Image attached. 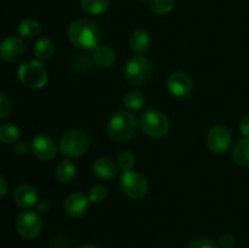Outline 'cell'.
<instances>
[{
    "label": "cell",
    "mask_w": 249,
    "mask_h": 248,
    "mask_svg": "<svg viewBox=\"0 0 249 248\" xmlns=\"http://www.w3.org/2000/svg\"><path fill=\"white\" fill-rule=\"evenodd\" d=\"M68 39L80 49H96L101 40V31L90 19H77L68 28Z\"/></svg>",
    "instance_id": "obj_1"
},
{
    "label": "cell",
    "mask_w": 249,
    "mask_h": 248,
    "mask_svg": "<svg viewBox=\"0 0 249 248\" xmlns=\"http://www.w3.org/2000/svg\"><path fill=\"white\" fill-rule=\"evenodd\" d=\"M138 121L133 113L128 111H119L114 114L108 123V135L117 142L128 141L135 135Z\"/></svg>",
    "instance_id": "obj_2"
},
{
    "label": "cell",
    "mask_w": 249,
    "mask_h": 248,
    "mask_svg": "<svg viewBox=\"0 0 249 248\" xmlns=\"http://www.w3.org/2000/svg\"><path fill=\"white\" fill-rule=\"evenodd\" d=\"M153 73L152 62L146 56H133L126 62L124 68V77L131 85H142L151 79Z\"/></svg>",
    "instance_id": "obj_3"
},
{
    "label": "cell",
    "mask_w": 249,
    "mask_h": 248,
    "mask_svg": "<svg viewBox=\"0 0 249 248\" xmlns=\"http://www.w3.org/2000/svg\"><path fill=\"white\" fill-rule=\"evenodd\" d=\"M90 142V136L85 131L71 130L61 139L60 148L66 157L78 158L82 157L89 150Z\"/></svg>",
    "instance_id": "obj_4"
},
{
    "label": "cell",
    "mask_w": 249,
    "mask_h": 248,
    "mask_svg": "<svg viewBox=\"0 0 249 248\" xmlns=\"http://www.w3.org/2000/svg\"><path fill=\"white\" fill-rule=\"evenodd\" d=\"M19 80L32 89H41L48 83V72L39 60L22 63L17 71Z\"/></svg>",
    "instance_id": "obj_5"
},
{
    "label": "cell",
    "mask_w": 249,
    "mask_h": 248,
    "mask_svg": "<svg viewBox=\"0 0 249 248\" xmlns=\"http://www.w3.org/2000/svg\"><path fill=\"white\" fill-rule=\"evenodd\" d=\"M141 128L150 138H163L169 131V121L164 113L156 109L146 111L141 117Z\"/></svg>",
    "instance_id": "obj_6"
},
{
    "label": "cell",
    "mask_w": 249,
    "mask_h": 248,
    "mask_svg": "<svg viewBox=\"0 0 249 248\" xmlns=\"http://www.w3.org/2000/svg\"><path fill=\"white\" fill-rule=\"evenodd\" d=\"M121 189L130 198H141L147 194V179L140 173L128 170L121 177Z\"/></svg>",
    "instance_id": "obj_7"
},
{
    "label": "cell",
    "mask_w": 249,
    "mask_h": 248,
    "mask_svg": "<svg viewBox=\"0 0 249 248\" xmlns=\"http://www.w3.org/2000/svg\"><path fill=\"white\" fill-rule=\"evenodd\" d=\"M43 221L40 215L34 211L22 212L16 220V230L26 240H33L41 232Z\"/></svg>",
    "instance_id": "obj_8"
},
{
    "label": "cell",
    "mask_w": 249,
    "mask_h": 248,
    "mask_svg": "<svg viewBox=\"0 0 249 248\" xmlns=\"http://www.w3.org/2000/svg\"><path fill=\"white\" fill-rule=\"evenodd\" d=\"M207 145L215 155L225 153L231 146V134L229 129L223 125L213 126L207 135Z\"/></svg>",
    "instance_id": "obj_9"
},
{
    "label": "cell",
    "mask_w": 249,
    "mask_h": 248,
    "mask_svg": "<svg viewBox=\"0 0 249 248\" xmlns=\"http://www.w3.org/2000/svg\"><path fill=\"white\" fill-rule=\"evenodd\" d=\"M168 91L175 97H186L194 89V83L189 74L184 72H175L170 74L167 82Z\"/></svg>",
    "instance_id": "obj_10"
},
{
    "label": "cell",
    "mask_w": 249,
    "mask_h": 248,
    "mask_svg": "<svg viewBox=\"0 0 249 248\" xmlns=\"http://www.w3.org/2000/svg\"><path fill=\"white\" fill-rule=\"evenodd\" d=\"M24 44L18 36H7L0 43V58L4 62H16L23 55Z\"/></svg>",
    "instance_id": "obj_11"
},
{
    "label": "cell",
    "mask_w": 249,
    "mask_h": 248,
    "mask_svg": "<svg viewBox=\"0 0 249 248\" xmlns=\"http://www.w3.org/2000/svg\"><path fill=\"white\" fill-rule=\"evenodd\" d=\"M31 150L36 157L41 160H50L56 157L57 146L56 142L48 135H38L31 143Z\"/></svg>",
    "instance_id": "obj_12"
},
{
    "label": "cell",
    "mask_w": 249,
    "mask_h": 248,
    "mask_svg": "<svg viewBox=\"0 0 249 248\" xmlns=\"http://www.w3.org/2000/svg\"><path fill=\"white\" fill-rule=\"evenodd\" d=\"M89 197L84 192H73L66 198L65 201V212L72 218H80L87 213L89 208Z\"/></svg>",
    "instance_id": "obj_13"
},
{
    "label": "cell",
    "mask_w": 249,
    "mask_h": 248,
    "mask_svg": "<svg viewBox=\"0 0 249 248\" xmlns=\"http://www.w3.org/2000/svg\"><path fill=\"white\" fill-rule=\"evenodd\" d=\"M14 199L21 208H32L38 202V192L28 184L19 185L14 192Z\"/></svg>",
    "instance_id": "obj_14"
},
{
    "label": "cell",
    "mask_w": 249,
    "mask_h": 248,
    "mask_svg": "<svg viewBox=\"0 0 249 248\" xmlns=\"http://www.w3.org/2000/svg\"><path fill=\"white\" fill-rule=\"evenodd\" d=\"M92 172L97 177L102 180H111L118 173V167L116 163L108 158H100L92 164Z\"/></svg>",
    "instance_id": "obj_15"
},
{
    "label": "cell",
    "mask_w": 249,
    "mask_h": 248,
    "mask_svg": "<svg viewBox=\"0 0 249 248\" xmlns=\"http://www.w3.org/2000/svg\"><path fill=\"white\" fill-rule=\"evenodd\" d=\"M129 46L134 53H146L151 46V38L147 32L142 29H136L129 36Z\"/></svg>",
    "instance_id": "obj_16"
},
{
    "label": "cell",
    "mask_w": 249,
    "mask_h": 248,
    "mask_svg": "<svg viewBox=\"0 0 249 248\" xmlns=\"http://www.w3.org/2000/svg\"><path fill=\"white\" fill-rule=\"evenodd\" d=\"M94 61L101 68H109L116 62V53L107 45H99L94 49Z\"/></svg>",
    "instance_id": "obj_17"
},
{
    "label": "cell",
    "mask_w": 249,
    "mask_h": 248,
    "mask_svg": "<svg viewBox=\"0 0 249 248\" xmlns=\"http://www.w3.org/2000/svg\"><path fill=\"white\" fill-rule=\"evenodd\" d=\"M233 162L241 167H249V138L238 141L232 150Z\"/></svg>",
    "instance_id": "obj_18"
},
{
    "label": "cell",
    "mask_w": 249,
    "mask_h": 248,
    "mask_svg": "<svg viewBox=\"0 0 249 248\" xmlns=\"http://www.w3.org/2000/svg\"><path fill=\"white\" fill-rule=\"evenodd\" d=\"M82 10L91 16H99L108 10V0H80Z\"/></svg>",
    "instance_id": "obj_19"
},
{
    "label": "cell",
    "mask_w": 249,
    "mask_h": 248,
    "mask_svg": "<svg viewBox=\"0 0 249 248\" xmlns=\"http://www.w3.org/2000/svg\"><path fill=\"white\" fill-rule=\"evenodd\" d=\"M75 173H77V168L73 164V162L68 159L60 162L56 167V177L62 184H67V182L72 181L75 177Z\"/></svg>",
    "instance_id": "obj_20"
},
{
    "label": "cell",
    "mask_w": 249,
    "mask_h": 248,
    "mask_svg": "<svg viewBox=\"0 0 249 248\" xmlns=\"http://www.w3.org/2000/svg\"><path fill=\"white\" fill-rule=\"evenodd\" d=\"M55 53V45L50 39H39L34 45V53L39 61H46L53 57Z\"/></svg>",
    "instance_id": "obj_21"
},
{
    "label": "cell",
    "mask_w": 249,
    "mask_h": 248,
    "mask_svg": "<svg viewBox=\"0 0 249 248\" xmlns=\"http://www.w3.org/2000/svg\"><path fill=\"white\" fill-rule=\"evenodd\" d=\"M19 138V129L15 124L6 123L0 125V142L5 145L15 143Z\"/></svg>",
    "instance_id": "obj_22"
},
{
    "label": "cell",
    "mask_w": 249,
    "mask_h": 248,
    "mask_svg": "<svg viewBox=\"0 0 249 248\" xmlns=\"http://www.w3.org/2000/svg\"><path fill=\"white\" fill-rule=\"evenodd\" d=\"M17 31L24 38H34L40 33V23L36 19L27 18L18 24Z\"/></svg>",
    "instance_id": "obj_23"
},
{
    "label": "cell",
    "mask_w": 249,
    "mask_h": 248,
    "mask_svg": "<svg viewBox=\"0 0 249 248\" xmlns=\"http://www.w3.org/2000/svg\"><path fill=\"white\" fill-rule=\"evenodd\" d=\"M123 102L124 106L128 109H130V111H138V109L142 108V106L145 105V96L139 90H131V91H129L125 95Z\"/></svg>",
    "instance_id": "obj_24"
},
{
    "label": "cell",
    "mask_w": 249,
    "mask_h": 248,
    "mask_svg": "<svg viewBox=\"0 0 249 248\" xmlns=\"http://www.w3.org/2000/svg\"><path fill=\"white\" fill-rule=\"evenodd\" d=\"M174 4L175 0H152L151 10L157 15H164L172 11Z\"/></svg>",
    "instance_id": "obj_25"
},
{
    "label": "cell",
    "mask_w": 249,
    "mask_h": 248,
    "mask_svg": "<svg viewBox=\"0 0 249 248\" xmlns=\"http://www.w3.org/2000/svg\"><path fill=\"white\" fill-rule=\"evenodd\" d=\"M117 164L123 172H128V170L133 169L134 164H135V157L129 151H123L117 158Z\"/></svg>",
    "instance_id": "obj_26"
},
{
    "label": "cell",
    "mask_w": 249,
    "mask_h": 248,
    "mask_svg": "<svg viewBox=\"0 0 249 248\" xmlns=\"http://www.w3.org/2000/svg\"><path fill=\"white\" fill-rule=\"evenodd\" d=\"M88 197H89V201L92 202V203H101L107 197V189L102 185H95L89 190Z\"/></svg>",
    "instance_id": "obj_27"
},
{
    "label": "cell",
    "mask_w": 249,
    "mask_h": 248,
    "mask_svg": "<svg viewBox=\"0 0 249 248\" xmlns=\"http://www.w3.org/2000/svg\"><path fill=\"white\" fill-rule=\"evenodd\" d=\"M11 112V101L5 95L0 94V121L6 118Z\"/></svg>",
    "instance_id": "obj_28"
},
{
    "label": "cell",
    "mask_w": 249,
    "mask_h": 248,
    "mask_svg": "<svg viewBox=\"0 0 249 248\" xmlns=\"http://www.w3.org/2000/svg\"><path fill=\"white\" fill-rule=\"evenodd\" d=\"M187 248H219V246H216L213 241L208 238H197L194 242L190 243Z\"/></svg>",
    "instance_id": "obj_29"
},
{
    "label": "cell",
    "mask_w": 249,
    "mask_h": 248,
    "mask_svg": "<svg viewBox=\"0 0 249 248\" xmlns=\"http://www.w3.org/2000/svg\"><path fill=\"white\" fill-rule=\"evenodd\" d=\"M236 245V238L232 235H224L219 240V248H233Z\"/></svg>",
    "instance_id": "obj_30"
},
{
    "label": "cell",
    "mask_w": 249,
    "mask_h": 248,
    "mask_svg": "<svg viewBox=\"0 0 249 248\" xmlns=\"http://www.w3.org/2000/svg\"><path fill=\"white\" fill-rule=\"evenodd\" d=\"M240 130L245 135V138H249V116L243 117L240 122Z\"/></svg>",
    "instance_id": "obj_31"
},
{
    "label": "cell",
    "mask_w": 249,
    "mask_h": 248,
    "mask_svg": "<svg viewBox=\"0 0 249 248\" xmlns=\"http://www.w3.org/2000/svg\"><path fill=\"white\" fill-rule=\"evenodd\" d=\"M7 194V184L4 177L0 175V199L4 198Z\"/></svg>",
    "instance_id": "obj_32"
},
{
    "label": "cell",
    "mask_w": 249,
    "mask_h": 248,
    "mask_svg": "<svg viewBox=\"0 0 249 248\" xmlns=\"http://www.w3.org/2000/svg\"><path fill=\"white\" fill-rule=\"evenodd\" d=\"M15 150H16V152L19 153V155H24V153L28 152L29 147L26 142H19V143H17L16 147H15Z\"/></svg>",
    "instance_id": "obj_33"
},
{
    "label": "cell",
    "mask_w": 249,
    "mask_h": 248,
    "mask_svg": "<svg viewBox=\"0 0 249 248\" xmlns=\"http://www.w3.org/2000/svg\"><path fill=\"white\" fill-rule=\"evenodd\" d=\"M49 209H50V204L48 201H41L38 204V212L39 213H48Z\"/></svg>",
    "instance_id": "obj_34"
},
{
    "label": "cell",
    "mask_w": 249,
    "mask_h": 248,
    "mask_svg": "<svg viewBox=\"0 0 249 248\" xmlns=\"http://www.w3.org/2000/svg\"><path fill=\"white\" fill-rule=\"evenodd\" d=\"M79 248H97V247H95V246L92 245H84V246H80Z\"/></svg>",
    "instance_id": "obj_35"
}]
</instances>
